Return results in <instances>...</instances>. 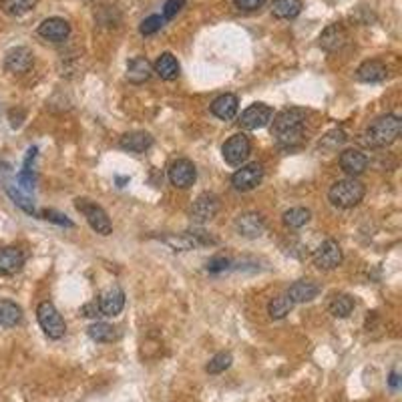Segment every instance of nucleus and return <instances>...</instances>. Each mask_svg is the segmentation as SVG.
Returning <instances> with one entry per match:
<instances>
[{
    "mask_svg": "<svg viewBox=\"0 0 402 402\" xmlns=\"http://www.w3.org/2000/svg\"><path fill=\"white\" fill-rule=\"evenodd\" d=\"M308 113L306 109H298V107H291V109H284L282 113H277L272 123V135L276 137L277 145L279 147H288L294 149L302 143L304 139V125Z\"/></svg>",
    "mask_w": 402,
    "mask_h": 402,
    "instance_id": "nucleus-1",
    "label": "nucleus"
},
{
    "mask_svg": "<svg viewBox=\"0 0 402 402\" xmlns=\"http://www.w3.org/2000/svg\"><path fill=\"white\" fill-rule=\"evenodd\" d=\"M402 131V119L398 115H382L378 117L372 125L368 127L362 135V141L366 147H372V149H382V147H389L392 145L396 139L401 137Z\"/></svg>",
    "mask_w": 402,
    "mask_h": 402,
    "instance_id": "nucleus-2",
    "label": "nucleus"
},
{
    "mask_svg": "<svg viewBox=\"0 0 402 402\" xmlns=\"http://www.w3.org/2000/svg\"><path fill=\"white\" fill-rule=\"evenodd\" d=\"M364 195H366V187H364V183L356 180V177L336 181L332 187H330V191H328L330 203H332L334 208L340 209L356 208L362 199H364Z\"/></svg>",
    "mask_w": 402,
    "mask_h": 402,
    "instance_id": "nucleus-3",
    "label": "nucleus"
},
{
    "mask_svg": "<svg viewBox=\"0 0 402 402\" xmlns=\"http://www.w3.org/2000/svg\"><path fill=\"white\" fill-rule=\"evenodd\" d=\"M75 208H77V211L83 213L87 223L91 225V230H95L101 236H109L111 234V220H109L107 211L101 208V206H97L95 201L87 199V197H79V199H75Z\"/></svg>",
    "mask_w": 402,
    "mask_h": 402,
    "instance_id": "nucleus-4",
    "label": "nucleus"
},
{
    "mask_svg": "<svg viewBox=\"0 0 402 402\" xmlns=\"http://www.w3.org/2000/svg\"><path fill=\"white\" fill-rule=\"evenodd\" d=\"M37 318H39L42 332L46 334L51 340H61L67 332V324H65V320L58 314V310L53 302H41L37 308Z\"/></svg>",
    "mask_w": 402,
    "mask_h": 402,
    "instance_id": "nucleus-5",
    "label": "nucleus"
},
{
    "mask_svg": "<svg viewBox=\"0 0 402 402\" xmlns=\"http://www.w3.org/2000/svg\"><path fill=\"white\" fill-rule=\"evenodd\" d=\"M251 153V141L248 135L244 133H237V135H232L223 143L222 155L225 159V163L232 167H241Z\"/></svg>",
    "mask_w": 402,
    "mask_h": 402,
    "instance_id": "nucleus-6",
    "label": "nucleus"
},
{
    "mask_svg": "<svg viewBox=\"0 0 402 402\" xmlns=\"http://www.w3.org/2000/svg\"><path fill=\"white\" fill-rule=\"evenodd\" d=\"M342 248L338 241L334 239H326L324 244H320L318 250L314 251L312 256V262L318 270H324V272H330V270H336L338 265L342 264Z\"/></svg>",
    "mask_w": 402,
    "mask_h": 402,
    "instance_id": "nucleus-7",
    "label": "nucleus"
},
{
    "mask_svg": "<svg viewBox=\"0 0 402 402\" xmlns=\"http://www.w3.org/2000/svg\"><path fill=\"white\" fill-rule=\"evenodd\" d=\"M220 208H222V203H220V197H218V195L201 194L194 201L189 215H191V220H194L197 225H203V223L211 222V220L218 215Z\"/></svg>",
    "mask_w": 402,
    "mask_h": 402,
    "instance_id": "nucleus-8",
    "label": "nucleus"
},
{
    "mask_svg": "<svg viewBox=\"0 0 402 402\" xmlns=\"http://www.w3.org/2000/svg\"><path fill=\"white\" fill-rule=\"evenodd\" d=\"M262 180H264L262 163H250V165H241L232 175V185L236 191H251L262 183Z\"/></svg>",
    "mask_w": 402,
    "mask_h": 402,
    "instance_id": "nucleus-9",
    "label": "nucleus"
},
{
    "mask_svg": "<svg viewBox=\"0 0 402 402\" xmlns=\"http://www.w3.org/2000/svg\"><path fill=\"white\" fill-rule=\"evenodd\" d=\"M167 177L171 181L173 187L177 189H187L191 187L197 180V169L189 161V159H177L169 165V171H167Z\"/></svg>",
    "mask_w": 402,
    "mask_h": 402,
    "instance_id": "nucleus-10",
    "label": "nucleus"
},
{
    "mask_svg": "<svg viewBox=\"0 0 402 402\" xmlns=\"http://www.w3.org/2000/svg\"><path fill=\"white\" fill-rule=\"evenodd\" d=\"M274 117V109L270 105H264V103H253L250 105L246 111L241 113L239 117V125L248 131H256V129H262L265 127Z\"/></svg>",
    "mask_w": 402,
    "mask_h": 402,
    "instance_id": "nucleus-11",
    "label": "nucleus"
},
{
    "mask_svg": "<svg viewBox=\"0 0 402 402\" xmlns=\"http://www.w3.org/2000/svg\"><path fill=\"white\" fill-rule=\"evenodd\" d=\"M236 232L241 237H248V239H256V237L264 236L265 232V220L262 213L258 211H246L241 215L236 218Z\"/></svg>",
    "mask_w": 402,
    "mask_h": 402,
    "instance_id": "nucleus-12",
    "label": "nucleus"
},
{
    "mask_svg": "<svg viewBox=\"0 0 402 402\" xmlns=\"http://www.w3.org/2000/svg\"><path fill=\"white\" fill-rule=\"evenodd\" d=\"M34 63V55L27 46H14L4 56V69L13 75H25Z\"/></svg>",
    "mask_w": 402,
    "mask_h": 402,
    "instance_id": "nucleus-13",
    "label": "nucleus"
},
{
    "mask_svg": "<svg viewBox=\"0 0 402 402\" xmlns=\"http://www.w3.org/2000/svg\"><path fill=\"white\" fill-rule=\"evenodd\" d=\"M97 304L99 310H101V316L113 318V316L121 314V310L125 308V291L121 290V288H117V286L107 288L105 291H101Z\"/></svg>",
    "mask_w": 402,
    "mask_h": 402,
    "instance_id": "nucleus-14",
    "label": "nucleus"
},
{
    "mask_svg": "<svg viewBox=\"0 0 402 402\" xmlns=\"http://www.w3.org/2000/svg\"><path fill=\"white\" fill-rule=\"evenodd\" d=\"M39 34H41L44 41H67L70 34L69 20H65V18H61V16H51V18L42 20L41 25H39Z\"/></svg>",
    "mask_w": 402,
    "mask_h": 402,
    "instance_id": "nucleus-15",
    "label": "nucleus"
},
{
    "mask_svg": "<svg viewBox=\"0 0 402 402\" xmlns=\"http://www.w3.org/2000/svg\"><path fill=\"white\" fill-rule=\"evenodd\" d=\"M27 262L25 251L14 248V246H6L0 248V276H14L18 274Z\"/></svg>",
    "mask_w": 402,
    "mask_h": 402,
    "instance_id": "nucleus-16",
    "label": "nucleus"
},
{
    "mask_svg": "<svg viewBox=\"0 0 402 402\" xmlns=\"http://www.w3.org/2000/svg\"><path fill=\"white\" fill-rule=\"evenodd\" d=\"M320 294V286L316 282H312V279H298V282H294L288 291H286V296L290 298L294 304H306V302H312L314 298H318Z\"/></svg>",
    "mask_w": 402,
    "mask_h": 402,
    "instance_id": "nucleus-17",
    "label": "nucleus"
},
{
    "mask_svg": "<svg viewBox=\"0 0 402 402\" xmlns=\"http://www.w3.org/2000/svg\"><path fill=\"white\" fill-rule=\"evenodd\" d=\"M340 167L350 177H358L368 167V157L358 149H346L340 153Z\"/></svg>",
    "mask_w": 402,
    "mask_h": 402,
    "instance_id": "nucleus-18",
    "label": "nucleus"
},
{
    "mask_svg": "<svg viewBox=\"0 0 402 402\" xmlns=\"http://www.w3.org/2000/svg\"><path fill=\"white\" fill-rule=\"evenodd\" d=\"M356 77L362 83H380L389 77V69L382 61L378 58H370V61H364L358 70H356Z\"/></svg>",
    "mask_w": 402,
    "mask_h": 402,
    "instance_id": "nucleus-19",
    "label": "nucleus"
},
{
    "mask_svg": "<svg viewBox=\"0 0 402 402\" xmlns=\"http://www.w3.org/2000/svg\"><path fill=\"white\" fill-rule=\"evenodd\" d=\"M153 75L151 63L145 56H135L127 63V81L133 84H141L149 81Z\"/></svg>",
    "mask_w": 402,
    "mask_h": 402,
    "instance_id": "nucleus-20",
    "label": "nucleus"
},
{
    "mask_svg": "<svg viewBox=\"0 0 402 402\" xmlns=\"http://www.w3.org/2000/svg\"><path fill=\"white\" fill-rule=\"evenodd\" d=\"M346 41H348L346 28L342 27V25H338V23H336V25H330V27L320 34V46H322L324 51H328V53L338 51L340 46H344V42Z\"/></svg>",
    "mask_w": 402,
    "mask_h": 402,
    "instance_id": "nucleus-21",
    "label": "nucleus"
},
{
    "mask_svg": "<svg viewBox=\"0 0 402 402\" xmlns=\"http://www.w3.org/2000/svg\"><path fill=\"white\" fill-rule=\"evenodd\" d=\"M237 109H239V101H237L236 95L232 93H225V95H220L211 103V113L222 119V121H230L237 115Z\"/></svg>",
    "mask_w": 402,
    "mask_h": 402,
    "instance_id": "nucleus-22",
    "label": "nucleus"
},
{
    "mask_svg": "<svg viewBox=\"0 0 402 402\" xmlns=\"http://www.w3.org/2000/svg\"><path fill=\"white\" fill-rule=\"evenodd\" d=\"M153 145V137L145 131H131L121 137V149L129 153H145Z\"/></svg>",
    "mask_w": 402,
    "mask_h": 402,
    "instance_id": "nucleus-23",
    "label": "nucleus"
},
{
    "mask_svg": "<svg viewBox=\"0 0 402 402\" xmlns=\"http://www.w3.org/2000/svg\"><path fill=\"white\" fill-rule=\"evenodd\" d=\"M180 63L171 53H163L153 65V73H157L163 81H175L180 77Z\"/></svg>",
    "mask_w": 402,
    "mask_h": 402,
    "instance_id": "nucleus-24",
    "label": "nucleus"
},
{
    "mask_svg": "<svg viewBox=\"0 0 402 402\" xmlns=\"http://www.w3.org/2000/svg\"><path fill=\"white\" fill-rule=\"evenodd\" d=\"M87 334L91 340H95L99 344H109V342H115L119 338V332L113 324H107V322H95L87 328Z\"/></svg>",
    "mask_w": 402,
    "mask_h": 402,
    "instance_id": "nucleus-25",
    "label": "nucleus"
},
{
    "mask_svg": "<svg viewBox=\"0 0 402 402\" xmlns=\"http://www.w3.org/2000/svg\"><path fill=\"white\" fill-rule=\"evenodd\" d=\"M304 2L302 0H276L272 4V14L279 20H291L302 13Z\"/></svg>",
    "mask_w": 402,
    "mask_h": 402,
    "instance_id": "nucleus-26",
    "label": "nucleus"
},
{
    "mask_svg": "<svg viewBox=\"0 0 402 402\" xmlns=\"http://www.w3.org/2000/svg\"><path fill=\"white\" fill-rule=\"evenodd\" d=\"M23 320V310L20 306L13 300H0V326L4 328H14Z\"/></svg>",
    "mask_w": 402,
    "mask_h": 402,
    "instance_id": "nucleus-27",
    "label": "nucleus"
},
{
    "mask_svg": "<svg viewBox=\"0 0 402 402\" xmlns=\"http://www.w3.org/2000/svg\"><path fill=\"white\" fill-rule=\"evenodd\" d=\"M328 310L334 318H348L354 310V298L350 294H334Z\"/></svg>",
    "mask_w": 402,
    "mask_h": 402,
    "instance_id": "nucleus-28",
    "label": "nucleus"
},
{
    "mask_svg": "<svg viewBox=\"0 0 402 402\" xmlns=\"http://www.w3.org/2000/svg\"><path fill=\"white\" fill-rule=\"evenodd\" d=\"M37 4H39V0H0L2 13L8 16H23V14L30 13Z\"/></svg>",
    "mask_w": 402,
    "mask_h": 402,
    "instance_id": "nucleus-29",
    "label": "nucleus"
},
{
    "mask_svg": "<svg viewBox=\"0 0 402 402\" xmlns=\"http://www.w3.org/2000/svg\"><path fill=\"white\" fill-rule=\"evenodd\" d=\"M282 220L286 223V227H290V230H300V227H304L306 223L312 220V211L306 208H291L282 215Z\"/></svg>",
    "mask_w": 402,
    "mask_h": 402,
    "instance_id": "nucleus-30",
    "label": "nucleus"
},
{
    "mask_svg": "<svg viewBox=\"0 0 402 402\" xmlns=\"http://www.w3.org/2000/svg\"><path fill=\"white\" fill-rule=\"evenodd\" d=\"M291 308H294V302H291L286 294H282V296H276V298L268 304V314H270V318L282 320L290 314Z\"/></svg>",
    "mask_w": 402,
    "mask_h": 402,
    "instance_id": "nucleus-31",
    "label": "nucleus"
},
{
    "mask_svg": "<svg viewBox=\"0 0 402 402\" xmlns=\"http://www.w3.org/2000/svg\"><path fill=\"white\" fill-rule=\"evenodd\" d=\"M232 362H234V358H232L230 352H220V354H215V356L208 362L206 372H208V375H222V372H225V370L232 366Z\"/></svg>",
    "mask_w": 402,
    "mask_h": 402,
    "instance_id": "nucleus-32",
    "label": "nucleus"
},
{
    "mask_svg": "<svg viewBox=\"0 0 402 402\" xmlns=\"http://www.w3.org/2000/svg\"><path fill=\"white\" fill-rule=\"evenodd\" d=\"M163 25H165V18H163L161 14H151V16H147V18L141 23L139 32H141L143 37H151V34H155L157 30H161Z\"/></svg>",
    "mask_w": 402,
    "mask_h": 402,
    "instance_id": "nucleus-33",
    "label": "nucleus"
},
{
    "mask_svg": "<svg viewBox=\"0 0 402 402\" xmlns=\"http://www.w3.org/2000/svg\"><path fill=\"white\" fill-rule=\"evenodd\" d=\"M6 194L13 197V201L18 206V208L25 209V211L30 213V215H39V213H37V208H34V203H32V201H30V199H28L27 195L23 194V191H18V189H14V187L8 185V187H6Z\"/></svg>",
    "mask_w": 402,
    "mask_h": 402,
    "instance_id": "nucleus-34",
    "label": "nucleus"
},
{
    "mask_svg": "<svg viewBox=\"0 0 402 402\" xmlns=\"http://www.w3.org/2000/svg\"><path fill=\"white\" fill-rule=\"evenodd\" d=\"M41 215H42V220H49V222L58 223V225H65V227H73V225H75V223L70 222L67 215L58 213V211H55V209H44Z\"/></svg>",
    "mask_w": 402,
    "mask_h": 402,
    "instance_id": "nucleus-35",
    "label": "nucleus"
},
{
    "mask_svg": "<svg viewBox=\"0 0 402 402\" xmlns=\"http://www.w3.org/2000/svg\"><path fill=\"white\" fill-rule=\"evenodd\" d=\"M344 141H346V133H344L342 129H334V131H330L326 137L322 139L320 145H328V143H330V149H336V147L342 145Z\"/></svg>",
    "mask_w": 402,
    "mask_h": 402,
    "instance_id": "nucleus-36",
    "label": "nucleus"
},
{
    "mask_svg": "<svg viewBox=\"0 0 402 402\" xmlns=\"http://www.w3.org/2000/svg\"><path fill=\"white\" fill-rule=\"evenodd\" d=\"M183 6H185V0H167L161 16H163L165 20H171V18H175V16L181 13Z\"/></svg>",
    "mask_w": 402,
    "mask_h": 402,
    "instance_id": "nucleus-37",
    "label": "nucleus"
},
{
    "mask_svg": "<svg viewBox=\"0 0 402 402\" xmlns=\"http://www.w3.org/2000/svg\"><path fill=\"white\" fill-rule=\"evenodd\" d=\"M230 260L227 258H223V256H215L213 260H209L208 262V272L211 274H220V272H225L227 268H230Z\"/></svg>",
    "mask_w": 402,
    "mask_h": 402,
    "instance_id": "nucleus-38",
    "label": "nucleus"
},
{
    "mask_svg": "<svg viewBox=\"0 0 402 402\" xmlns=\"http://www.w3.org/2000/svg\"><path fill=\"white\" fill-rule=\"evenodd\" d=\"M239 11H258L265 4V0H234Z\"/></svg>",
    "mask_w": 402,
    "mask_h": 402,
    "instance_id": "nucleus-39",
    "label": "nucleus"
},
{
    "mask_svg": "<svg viewBox=\"0 0 402 402\" xmlns=\"http://www.w3.org/2000/svg\"><path fill=\"white\" fill-rule=\"evenodd\" d=\"M81 314L87 316V318H97V316H101V310H99L97 300H93V302H89V304H84L83 308H81Z\"/></svg>",
    "mask_w": 402,
    "mask_h": 402,
    "instance_id": "nucleus-40",
    "label": "nucleus"
},
{
    "mask_svg": "<svg viewBox=\"0 0 402 402\" xmlns=\"http://www.w3.org/2000/svg\"><path fill=\"white\" fill-rule=\"evenodd\" d=\"M389 387L392 390H398L401 389V376H398V372H390V376H389Z\"/></svg>",
    "mask_w": 402,
    "mask_h": 402,
    "instance_id": "nucleus-41",
    "label": "nucleus"
}]
</instances>
